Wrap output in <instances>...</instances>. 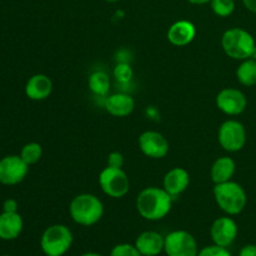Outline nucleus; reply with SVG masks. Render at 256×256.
I'll list each match as a JSON object with an SVG mask.
<instances>
[{
    "instance_id": "17",
    "label": "nucleus",
    "mask_w": 256,
    "mask_h": 256,
    "mask_svg": "<svg viewBox=\"0 0 256 256\" xmlns=\"http://www.w3.org/2000/svg\"><path fill=\"white\" fill-rule=\"evenodd\" d=\"M105 109L110 115L116 118H125L135 109V102L130 95L124 92L110 95L105 100Z\"/></svg>"
},
{
    "instance_id": "25",
    "label": "nucleus",
    "mask_w": 256,
    "mask_h": 256,
    "mask_svg": "<svg viewBox=\"0 0 256 256\" xmlns=\"http://www.w3.org/2000/svg\"><path fill=\"white\" fill-rule=\"evenodd\" d=\"M110 256H142L135 245L118 244L110 252Z\"/></svg>"
},
{
    "instance_id": "21",
    "label": "nucleus",
    "mask_w": 256,
    "mask_h": 256,
    "mask_svg": "<svg viewBox=\"0 0 256 256\" xmlns=\"http://www.w3.org/2000/svg\"><path fill=\"white\" fill-rule=\"evenodd\" d=\"M89 89L98 96H105L110 89V79L106 72H95L89 76Z\"/></svg>"
},
{
    "instance_id": "30",
    "label": "nucleus",
    "mask_w": 256,
    "mask_h": 256,
    "mask_svg": "<svg viewBox=\"0 0 256 256\" xmlns=\"http://www.w3.org/2000/svg\"><path fill=\"white\" fill-rule=\"evenodd\" d=\"M242 4L245 5V8H246L249 12L256 14V0H242Z\"/></svg>"
},
{
    "instance_id": "35",
    "label": "nucleus",
    "mask_w": 256,
    "mask_h": 256,
    "mask_svg": "<svg viewBox=\"0 0 256 256\" xmlns=\"http://www.w3.org/2000/svg\"><path fill=\"white\" fill-rule=\"evenodd\" d=\"M2 256H12V255H2Z\"/></svg>"
},
{
    "instance_id": "29",
    "label": "nucleus",
    "mask_w": 256,
    "mask_h": 256,
    "mask_svg": "<svg viewBox=\"0 0 256 256\" xmlns=\"http://www.w3.org/2000/svg\"><path fill=\"white\" fill-rule=\"evenodd\" d=\"M239 256H256V245L249 244L242 246L239 252Z\"/></svg>"
},
{
    "instance_id": "15",
    "label": "nucleus",
    "mask_w": 256,
    "mask_h": 256,
    "mask_svg": "<svg viewBox=\"0 0 256 256\" xmlns=\"http://www.w3.org/2000/svg\"><path fill=\"white\" fill-rule=\"evenodd\" d=\"M196 35L195 25L189 20H178L168 30V40L174 46H185L194 40Z\"/></svg>"
},
{
    "instance_id": "4",
    "label": "nucleus",
    "mask_w": 256,
    "mask_h": 256,
    "mask_svg": "<svg viewBox=\"0 0 256 256\" xmlns=\"http://www.w3.org/2000/svg\"><path fill=\"white\" fill-rule=\"evenodd\" d=\"M222 46L225 54L235 60H245L252 56L256 44L252 35L242 28H232L224 32Z\"/></svg>"
},
{
    "instance_id": "8",
    "label": "nucleus",
    "mask_w": 256,
    "mask_h": 256,
    "mask_svg": "<svg viewBox=\"0 0 256 256\" xmlns=\"http://www.w3.org/2000/svg\"><path fill=\"white\" fill-rule=\"evenodd\" d=\"M166 256H198L199 248L195 238L186 230H175L165 236Z\"/></svg>"
},
{
    "instance_id": "26",
    "label": "nucleus",
    "mask_w": 256,
    "mask_h": 256,
    "mask_svg": "<svg viewBox=\"0 0 256 256\" xmlns=\"http://www.w3.org/2000/svg\"><path fill=\"white\" fill-rule=\"evenodd\" d=\"M198 256H232L229 252L228 248L218 246V245H210V246L202 248V250H199V254Z\"/></svg>"
},
{
    "instance_id": "23",
    "label": "nucleus",
    "mask_w": 256,
    "mask_h": 256,
    "mask_svg": "<svg viewBox=\"0 0 256 256\" xmlns=\"http://www.w3.org/2000/svg\"><path fill=\"white\" fill-rule=\"evenodd\" d=\"M210 5L214 14L220 18L230 16L235 10L234 0H212Z\"/></svg>"
},
{
    "instance_id": "6",
    "label": "nucleus",
    "mask_w": 256,
    "mask_h": 256,
    "mask_svg": "<svg viewBox=\"0 0 256 256\" xmlns=\"http://www.w3.org/2000/svg\"><path fill=\"white\" fill-rule=\"evenodd\" d=\"M99 185L102 192L112 199L124 198L130 189L129 178L120 168L106 166L102 169L99 174Z\"/></svg>"
},
{
    "instance_id": "28",
    "label": "nucleus",
    "mask_w": 256,
    "mask_h": 256,
    "mask_svg": "<svg viewBox=\"0 0 256 256\" xmlns=\"http://www.w3.org/2000/svg\"><path fill=\"white\" fill-rule=\"evenodd\" d=\"M2 212H18V202L14 199L5 200L2 204Z\"/></svg>"
},
{
    "instance_id": "13",
    "label": "nucleus",
    "mask_w": 256,
    "mask_h": 256,
    "mask_svg": "<svg viewBox=\"0 0 256 256\" xmlns=\"http://www.w3.org/2000/svg\"><path fill=\"white\" fill-rule=\"evenodd\" d=\"M135 246L142 256H158L164 252L165 236L158 232H144L135 240Z\"/></svg>"
},
{
    "instance_id": "9",
    "label": "nucleus",
    "mask_w": 256,
    "mask_h": 256,
    "mask_svg": "<svg viewBox=\"0 0 256 256\" xmlns=\"http://www.w3.org/2000/svg\"><path fill=\"white\" fill-rule=\"evenodd\" d=\"M29 165L20 155H9L0 160V182L4 185H16L28 175Z\"/></svg>"
},
{
    "instance_id": "31",
    "label": "nucleus",
    "mask_w": 256,
    "mask_h": 256,
    "mask_svg": "<svg viewBox=\"0 0 256 256\" xmlns=\"http://www.w3.org/2000/svg\"><path fill=\"white\" fill-rule=\"evenodd\" d=\"M186 2H189L190 4H194V5H205L212 2V0H186Z\"/></svg>"
},
{
    "instance_id": "27",
    "label": "nucleus",
    "mask_w": 256,
    "mask_h": 256,
    "mask_svg": "<svg viewBox=\"0 0 256 256\" xmlns=\"http://www.w3.org/2000/svg\"><path fill=\"white\" fill-rule=\"evenodd\" d=\"M122 165H124V156H122V152H110L109 156H108V166L120 168V169H122Z\"/></svg>"
},
{
    "instance_id": "14",
    "label": "nucleus",
    "mask_w": 256,
    "mask_h": 256,
    "mask_svg": "<svg viewBox=\"0 0 256 256\" xmlns=\"http://www.w3.org/2000/svg\"><path fill=\"white\" fill-rule=\"evenodd\" d=\"M190 184V175L184 168H172L165 174L162 188L172 198L182 194Z\"/></svg>"
},
{
    "instance_id": "16",
    "label": "nucleus",
    "mask_w": 256,
    "mask_h": 256,
    "mask_svg": "<svg viewBox=\"0 0 256 256\" xmlns=\"http://www.w3.org/2000/svg\"><path fill=\"white\" fill-rule=\"evenodd\" d=\"M52 92V82L44 74L32 75L25 85V94L29 99L40 102L50 96Z\"/></svg>"
},
{
    "instance_id": "22",
    "label": "nucleus",
    "mask_w": 256,
    "mask_h": 256,
    "mask_svg": "<svg viewBox=\"0 0 256 256\" xmlns=\"http://www.w3.org/2000/svg\"><path fill=\"white\" fill-rule=\"evenodd\" d=\"M42 155V145L38 142H29V144L24 145L20 152V158L26 162L28 165L36 164Z\"/></svg>"
},
{
    "instance_id": "34",
    "label": "nucleus",
    "mask_w": 256,
    "mask_h": 256,
    "mask_svg": "<svg viewBox=\"0 0 256 256\" xmlns=\"http://www.w3.org/2000/svg\"><path fill=\"white\" fill-rule=\"evenodd\" d=\"M48 256H58V255H48Z\"/></svg>"
},
{
    "instance_id": "19",
    "label": "nucleus",
    "mask_w": 256,
    "mask_h": 256,
    "mask_svg": "<svg viewBox=\"0 0 256 256\" xmlns=\"http://www.w3.org/2000/svg\"><path fill=\"white\" fill-rule=\"evenodd\" d=\"M236 165L235 162L229 156H222L216 159L210 169V178L214 184H222L232 180L234 176Z\"/></svg>"
},
{
    "instance_id": "33",
    "label": "nucleus",
    "mask_w": 256,
    "mask_h": 256,
    "mask_svg": "<svg viewBox=\"0 0 256 256\" xmlns=\"http://www.w3.org/2000/svg\"><path fill=\"white\" fill-rule=\"evenodd\" d=\"M105 2H119V0H105Z\"/></svg>"
},
{
    "instance_id": "3",
    "label": "nucleus",
    "mask_w": 256,
    "mask_h": 256,
    "mask_svg": "<svg viewBox=\"0 0 256 256\" xmlns=\"http://www.w3.org/2000/svg\"><path fill=\"white\" fill-rule=\"evenodd\" d=\"M212 194L218 206L229 216L240 214L246 206L248 196L244 188L232 180L222 184H215Z\"/></svg>"
},
{
    "instance_id": "10",
    "label": "nucleus",
    "mask_w": 256,
    "mask_h": 256,
    "mask_svg": "<svg viewBox=\"0 0 256 256\" xmlns=\"http://www.w3.org/2000/svg\"><path fill=\"white\" fill-rule=\"evenodd\" d=\"M216 106L226 115H240L248 106V99L244 92L235 88H226L216 95Z\"/></svg>"
},
{
    "instance_id": "2",
    "label": "nucleus",
    "mask_w": 256,
    "mask_h": 256,
    "mask_svg": "<svg viewBox=\"0 0 256 256\" xmlns=\"http://www.w3.org/2000/svg\"><path fill=\"white\" fill-rule=\"evenodd\" d=\"M69 212L74 222L82 226H92L104 215L102 200L92 194H79L70 202Z\"/></svg>"
},
{
    "instance_id": "18",
    "label": "nucleus",
    "mask_w": 256,
    "mask_h": 256,
    "mask_svg": "<svg viewBox=\"0 0 256 256\" xmlns=\"http://www.w3.org/2000/svg\"><path fill=\"white\" fill-rule=\"evenodd\" d=\"M22 218L18 212H4L0 214V239L14 240L22 234Z\"/></svg>"
},
{
    "instance_id": "20",
    "label": "nucleus",
    "mask_w": 256,
    "mask_h": 256,
    "mask_svg": "<svg viewBox=\"0 0 256 256\" xmlns=\"http://www.w3.org/2000/svg\"><path fill=\"white\" fill-rule=\"evenodd\" d=\"M236 79L244 86L256 85V60L245 59L236 69Z\"/></svg>"
},
{
    "instance_id": "32",
    "label": "nucleus",
    "mask_w": 256,
    "mask_h": 256,
    "mask_svg": "<svg viewBox=\"0 0 256 256\" xmlns=\"http://www.w3.org/2000/svg\"><path fill=\"white\" fill-rule=\"evenodd\" d=\"M82 256H102V255L98 254V252H85V254H82Z\"/></svg>"
},
{
    "instance_id": "5",
    "label": "nucleus",
    "mask_w": 256,
    "mask_h": 256,
    "mask_svg": "<svg viewBox=\"0 0 256 256\" xmlns=\"http://www.w3.org/2000/svg\"><path fill=\"white\" fill-rule=\"evenodd\" d=\"M72 232L62 224H55L46 228L40 239V248L45 255L62 256L69 252L72 245Z\"/></svg>"
},
{
    "instance_id": "1",
    "label": "nucleus",
    "mask_w": 256,
    "mask_h": 256,
    "mask_svg": "<svg viewBox=\"0 0 256 256\" xmlns=\"http://www.w3.org/2000/svg\"><path fill=\"white\" fill-rule=\"evenodd\" d=\"M172 196L156 186L145 188L136 198V210L142 218L149 222H159L170 212Z\"/></svg>"
},
{
    "instance_id": "7",
    "label": "nucleus",
    "mask_w": 256,
    "mask_h": 256,
    "mask_svg": "<svg viewBox=\"0 0 256 256\" xmlns=\"http://www.w3.org/2000/svg\"><path fill=\"white\" fill-rule=\"evenodd\" d=\"M220 146L229 152H240L246 144V130L238 120H226L222 122L218 132Z\"/></svg>"
},
{
    "instance_id": "24",
    "label": "nucleus",
    "mask_w": 256,
    "mask_h": 256,
    "mask_svg": "<svg viewBox=\"0 0 256 256\" xmlns=\"http://www.w3.org/2000/svg\"><path fill=\"white\" fill-rule=\"evenodd\" d=\"M132 74H134V72H132V69L130 68L129 64H126V62H119V64L114 68L115 79L119 82H122V84L129 82L130 80H132Z\"/></svg>"
},
{
    "instance_id": "11",
    "label": "nucleus",
    "mask_w": 256,
    "mask_h": 256,
    "mask_svg": "<svg viewBox=\"0 0 256 256\" xmlns=\"http://www.w3.org/2000/svg\"><path fill=\"white\" fill-rule=\"evenodd\" d=\"M139 148L150 159H162L169 152V142L160 132L148 130L139 136Z\"/></svg>"
},
{
    "instance_id": "12",
    "label": "nucleus",
    "mask_w": 256,
    "mask_h": 256,
    "mask_svg": "<svg viewBox=\"0 0 256 256\" xmlns=\"http://www.w3.org/2000/svg\"><path fill=\"white\" fill-rule=\"evenodd\" d=\"M238 224L229 216H222L212 222L210 228V236L212 242L218 246L229 248L236 240Z\"/></svg>"
}]
</instances>
